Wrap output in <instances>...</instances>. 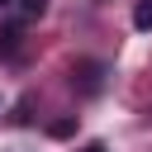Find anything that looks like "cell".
Wrapping results in <instances>:
<instances>
[{
	"mask_svg": "<svg viewBox=\"0 0 152 152\" xmlns=\"http://www.w3.org/2000/svg\"><path fill=\"white\" fill-rule=\"evenodd\" d=\"M71 86H76L81 95H95V90L104 86V66H100V62H90V57H86V62H76V66H71Z\"/></svg>",
	"mask_w": 152,
	"mask_h": 152,
	"instance_id": "obj_1",
	"label": "cell"
},
{
	"mask_svg": "<svg viewBox=\"0 0 152 152\" xmlns=\"http://www.w3.org/2000/svg\"><path fill=\"white\" fill-rule=\"evenodd\" d=\"M0 57H5V62L19 57V28H0Z\"/></svg>",
	"mask_w": 152,
	"mask_h": 152,
	"instance_id": "obj_2",
	"label": "cell"
},
{
	"mask_svg": "<svg viewBox=\"0 0 152 152\" xmlns=\"http://www.w3.org/2000/svg\"><path fill=\"white\" fill-rule=\"evenodd\" d=\"M133 28L152 33V0H138V10H133Z\"/></svg>",
	"mask_w": 152,
	"mask_h": 152,
	"instance_id": "obj_3",
	"label": "cell"
},
{
	"mask_svg": "<svg viewBox=\"0 0 152 152\" xmlns=\"http://www.w3.org/2000/svg\"><path fill=\"white\" fill-rule=\"evenodd\" d=\"M14 10H19V19H38L48 10V0H14Z\"/></svg>",
	"mask_w": 152,
	"mask_h": 152,
	"instance_id": "obj_4",
	"label": "cell"
},
{
	"mask_svg": "<svg viewBox=\"0 0 152 152\" xmlns=\"http://www.w3.org/2000/svg\"><path fill=\"white\" fill-rule=\"evenodd\" d=\"M48 133H52V138H66V133H71V119H57V124H52Z\"/></svg>",
	"mask_w": 152,
	"mask_h": 152,
	"instance_id": "obj_5",
	"label": "cell"
},
{
	"mask_svg": "<svg viewBox=\"0 0 152 152\" xmlns=\"http://www.w3.org/2000/svg\"><path fill=\"white\" fill-rule=\"evenodd\" d=\"M81 152H104V142H86V147H81Z\"/></svg>",
	"mask_w": 152,
	"mask_h": 152,
	"instance_id": "obj_6",
	"label": "cell"
},
{
	"mask_svg": "<svg viewBox=\"0 0 152 152\" xmlns=\"http://www.w3.org/2000/svg\"><path fill=\"white\" fill-rule=\"evenodd\" d=\"M10 5H14V0H0V10H10Z\"/></svg>",
	"mask_w": 152,
	"mask_h": 152,
	"instance_id": "obj_7",
	"label": "cell"
}]
</instances>
